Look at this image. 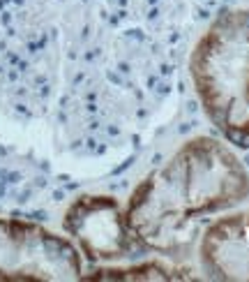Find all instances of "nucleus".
Segmentation results:
<instances>
[{
    "label": "nucleus",
    "instance_id": "obj_1",
    "mask_svg": "<svg viewBox=\"0 0 249 282\" xmlns=\"http://www.w3.org/2000/svg\"><path fill=\"white\" fill-rule=\"evenodd\" d=\"M247 196L249 174L238 155L212 136H194L134 187L124 217L139 247L178 257L196 243L205 217Z\"/></svg>",
    "mask_w": 249,
    "mask_h": 282
},
{
    "label": "nucleus",
    "instance_id": "obj_2",
    "mask_svg": "<svg viewBox=\"0 0 249 282\" xmlns=\"http://www.w3.org/2000/svg\"><path fill=\"white\" fill-rule=\"evenodd\" d=\"M190 72L208 121L229 144L249 148V10H229L210 23Z\"/></svg>",
    "mask_w": 249,
    "mask_h": 282
},
{
    "label": "nucleus",
    "instance_id": "obj_3",
    "mask_svg": "<svg viewBox=\"0 0 249 282\" xmlns=\"http://www.w3.org/2000/svg\"><path fill=\"white\" fill-rule=\"evenodd\" d=\"M83 277V255L67 236L37 222L0 215V282H67Z\"/></svg>",
    "mask_w": 249,
    "mask_h": 282
},
{
    "label": "nucleus",
    "instance_id": "obj_4",
    "mask_svg": "<svg viewBox=\"0 0 249 282\" xmlns=\"http://www.w3.org/2000/svg\"><path fill=\"white\" fill-rule=\"evenodd\" d=\"M63 232L88 262H122L139 247L124 217V206L109 194L76 196L63 215Z\"/></svg>",
    "mask_w": 249,
    "mask_h": 282
},
{
    "label": "nucleus",
    "instance_id": "obj_5",
    "mask_svg": "<svg viewBox=\"0 0 249 282\" xmlns=\"http://www.w3.org/2000/svg\"><path fill=\"white\" fill-rule=\"evenodd\" d=\"M199 262L212 280H249V211L210 222L199 241Z\"/></svg>",
    "mask_w": 249,
    "mask_h": 282
},
{
    "label": "nucleus",
    "instance_id": "obj_6",
    "mask_svg": "<svg viewBox=\"0 0 249 282\" xmlns=\"http://www.w3.org/2000/svg\"><path fill=\"white\" fill-rule=\"evenodd\" d=\"M194 273L190 268H178L169 266L164 262H143L134 264V266H104L92 271L90 275H83L81 280H150V282H164V280H194Z\"/></svg>",
    "mask_w": 249,
    "mask_h": 282
}]
</instances>
